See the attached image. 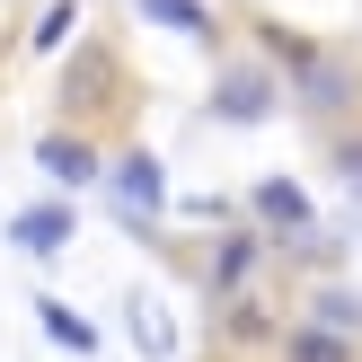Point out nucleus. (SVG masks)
Masks as SVG:
<instances>
[{
	"instance_id": "obj_10",
	"label": "nucleus",
	"mask_w": 362,
	"mask_h": 362,
	"mask_svg": "<svg viewBox=\"0 0 362 362\" xmlns=\"http://www.w3.org/2000/svg\"><path fill=\"white\" fill-rule=\"evenodd\" d=\"M141 18H151V27H177V35H212L204 0H141Z\"/></svg>"
},
{
	"instance_id": "obj_7",
	"label": "nucleus",
	"mask_w": 362,
	"mask_h": 362,
	"mask_svg": "<svg viewBox=\"0 0 362 362\" xmlns=\"http://www.w3.org/2000/svg\"><path fill=\"white\" fill-rule=\"evenodd\" d=\"M283 362H354V336L318 327V318H300L292 336H283Z\"/></svg>"
},
{
	"instance_id": "obj_4",
	"label": "nucleus",
	"mask_w": 362,
	"mask_h": 362,
	"mask_svg": "<svg viewBox=\"0 0 362 362\" xmlns=\"http://www.w3.org/2000/svg\"><path fill=\"white\" fill-rule=\"evenodd\" d=\"M247 212H257L265 230H283V239H292V230H310V194H300L292 177H257V194H247Z\"/></svg>"
},
{
	"instance_id": "obj_9",
	"label": "nucleus",
	"mask_w": 362,
	"mask_h": 362,
	"mask_svg": "<svg viewBox=\"0 0 362 362\" xmlns=\"http://www.w3.org/2000/svg\"><path fill=\"white\" fill-rule=\"evenodd\" d=\"M221 336H230V345H265V336H274V310H265V300H230Z\"/></svg>"
},
{
	"instance_id": "obj_5",
	"label": "nucleus",
	"mask_w": 362,
	"mask_h": 362,
	"mask_svg": "<svg viewBox=\"0 0 362 362\" xmlns=\"http://www.w3.org/2000/svg\"><path fill=\"white\" fill-rule=\"evenodd\" d=\"M35 159H45L53 186H88V177H98V151H88L80 133H45V141H35Z\"/></svg>"
},
{
	"instance_id": "obj_12",
	"label": "nucleus",
	"mask_w": 362,
	"mask_h": 362,
	"mask_svg": "<svg viewBox=\"0 0 362 362\" xmlns=\"http://www.w3.org/2000/svg\"><path fill=\"white\" fill-rule=\"evenodd\" d=\"M71 27H80V9H71V0H53V9L27 27V53H62V45H71Z\"/></svg>"
},
{
	"instance_id": "obj_3",
	"label": "nucleus",
	"mask_w": 362,
	"mask_h": 362,
	"mask_svg": "<svg viewBox=\"0 0 362 362\" xmlns=\"http://www.w3.org/2000/svg\"><path fill=\"white\" fill-rule=\"evenodd\" d=\"M212 115H221V124H257V115H274V80H265V71H221Z\"/></svg>"
},
{
	"instance_id": "obj_2",
	"label": "nucleus",
	"mask_w": 362,
	"mask_h": 362,
	"mask_svg": "<svg viewBox=\"0 0 362 362\" xmlns=\"http://www.w3.org/2000/svg\"><path fill=\"white\" fill-rule=\"evenodd\" d=\"M71 230H80V221H71V204L53 194V204H27V212L9 221V247H18V257H62Z\"/></svg>"
},
{
	"instance_id": "obj_11",
	"label": "nucleus",
	"mask_w": 362,
	"mask_h": 362,
	"mask_svg": "<svg viewBox=\"0 0 362 362\" xmlns=\"http://www.w3.org/2000/svg\"><path fill=\"white\" fill-rule=\"evenodd\" d=\"M133 345L151 354V362H168V354H177V327L159 318V300H133Z\"/></svg>"
},
{
	"instance_id": "obj_1",
	"label": "nucleus",
	"mask_w": 362,
	"mask_h": 362,
	"mask_svg": "<svg viewBox=\"0 0 362 362\" xmlns=\"http://www.w3.org/2000/svg\"><path fill=\"white\" fill-rule=\"evenodd\" d=\"M106 194H115V212H124L133 230H151V212L168 204V168H159L151 151H124L115 168H106Z\"/></svg>"
},
{
	"instance_id": "obj_13",
	"label": "nucleus",
	"mask_w": 362,
	"mask_h": 362,
	"mask_svg": "<svg viewBox=\"0 0 362 362\" xmlns=\"http://www.w3.org/2000/svg\"><path fill=\"white\" fill-rule=\"evenodd\" d=\"M310 318L336 327V336H362V300H354V292H310Z\"/></svg>"
},
{
	"instance_id": "obj_8",
	"label": "nucleus",
	"mask_w": 362,
	"mask_h": 362,
	"mask_svg": "<svg viewBox=\"0 0 362 362\" xmlns=\"http://www.w3.org/2000/svg\"><path fill=\"white\" fill-rule=\"evenodd\" d=\"M257 257H265V239H247V230H230V239L212 247V292H239V283L257 274Z\"/></svg>"
},
{
	"instance_id": "obj_6",
	"label": "nucleus",
	"mask_w": 362,
	"mask_h": 362,
	"mask_svg": "<svg viewBox=\"0 0 362 362\" xmlns=\"http://www.w3.org/2000/svg\"><path fill=\"white\" fill-rule=\"evenodd\" d=\"M35 327H45L62 354H98V327H88V318L71 310V300H53V292H35Z\"/></svg>"
}]
</instances>
